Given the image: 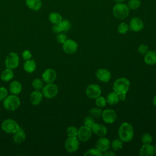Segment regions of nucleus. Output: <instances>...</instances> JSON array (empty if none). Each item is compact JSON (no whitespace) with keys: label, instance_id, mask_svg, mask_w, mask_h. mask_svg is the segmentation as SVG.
Returning <instances> with one entry per match:
<instances>
[{"label":"nucleus","instance_id":"49530a36","mask_svg":"<svg viewBox=\"0 0 156 156\" xmlns=\"http://www.w3.org/2000/svg\"><path fill=\"white\" fill-rule=\"evenodd\" d=\"M152 102H153V104L156 107V94H155V96L154 97Z\"/></svg>","mask_w":156,"mask_h":156},{"label":"nucleus","instance_id":"a878e982","mask_svg":"<svg viewBox=\"0 0 156 156\" xmlns=\"http://www.w3.org/2000/svg\"><path fill=\"white\" fill-rule=\"evenodd\" d=\"M106 101L110 105H115L117 104L119 101L118 94L115 91L111 92L107 96Z\"/></svg>","mask_w":156,"mask_h":156},{"label":"nucleus","instance_id":"f8f14e48","mask_svg":"<svg viewBox=\"0 0 156 156\" xmlns=\"http://www.w3.org/2000/svg\"><path fill=\"white\" fill-rule=\"evenodd\" d=\"M101 116L103 121L108 124L113 123L116 121L117 117L116 112L112 109H106L104 110Z\"/></svg>","mask_w":156,"mask_h":156},{"label":"nucleus","instance_id":"423d86ee","mask_svg":"<svg viewBox=\"0 0 156 156\" xmlns=\"http://www.w3.org/2000/svg\"><path fill=\"white\" fill-rule=\"evenodd\" d=\"M20 58L16 52H11L6 57L5 60V65L7 68L14 69L18 66Z\"/></svg>","mask_w":156,"mask_h":156},{"label":"nucleus","instance_id":"f257e3e1","mask_svg":"<svg viewBox=\"0 0 156 156\" xmlns=\"http://www.w3.org/2000/svg\"><path fill=\"white\" fill-rule=\"evenodd\" d=\"M134 131L132 126L128 122H123L121 124L118 129V136L119 139L123 142H129L133 137Z\"/></svg>","mask_w":156,"mask_h":156},{"label":"nucleus","instance_id":"c85d7f7f","mask_svg":"<svg viewBox=\"0 0 156 156\" xmlns=\"http://www.w3.org/2000/svg\"><path fill=\"white\" fill-rule=\"evenodd\" d=\"M141 5V1L140 0H129L127 3V6L129 9L136 10Z\"/></svg>","mask_w":156,"mask_h":156},{"label":"nucleus","instance_id":"c03bdc74","mask_svg":"<svg viewBox=\"0 0 156 156\" xmlns=\"http://www.w3.org/2000/svg\"><path fill=\"white\" fill-rule=\"evenodd\" d=\"M104 153L102 154V155H105V156H112V155H115V153L113 152V151H106L105 152H104Z\"/></svg>","mask_w":156,"mask_h":156},{"label":"nucleus","instance_id":"f03ea898","mask_svg":"<svg viewBox=\"0 0 156 156\" xmlns=\"http://www.w3.org/2000/svg\"><path fill=\"white\" fill-rule=\"evenodd\" d=\"M130 87V81L126 77L117 79L113 83V90L118 94H126Z\"/></svg>","mask_w":156,"mask_h":156},{"label":"nucleus","instance_id":"ddd939ff","mask_svg":"<svg viewBox=\"0 0 156 156\" xmlns=\"http://www.w3.org/2000/svg\"><path fill=\"white\" fill-rule=\"evenodd\" d=\"M41 76L43 80L46 83H51L56 79L57 74L54 69L52 68H48L43 73Z\"/></svg>","mask_w":156,"mask_h":156},{"label":"nucleus","instance_id":"6e6552de","mask_svg":"<svg viewBox=\"0 0 156 156\" xmlns=\"http://www.w3.org/2000/svg\"><path fill=\"white\" fill-rule=\"evenodd\" d=\"M79 146V141L76 136H68L65 142V147L69 153L75 152Z\"/></svg>","mask_w":156,"mask_h":156},{"label":"nucleus","instance_id":"a211bd4d","mask_svg":"<svg viewBox=\"0 0 156 156\" xmlns=\"http://www.w3.org/2000/svg\"><path fill=\"white\" fill-rule=\"evenodd\" d=\"M154 154V146L151 144H143L140 149V155L141 156H152Z\"/></svg>","mask_w":156,"mask_h":156},{"label":"nucleus","instance_id":"bb28decb","mask_svg":"<svg viewBox=\"0 0 156 156\" xmlns=\"http://www.w3.org/2000/svg\"><path fill=\"white\" fill-rule=\"evenodd\" d=\"M48 18H49V21L53 24H58L63 20L62 15L60 13H57V12H52V13H51L49 15Z\"/></svg>","mask_w":156,"mask_h":156},{"label":"nucleus","instance_id":"7c9ffc66","mask_svg":"<svg viewBox=\"0 0 156 156\" xmlns=\"http://www.w3.org/2000/svg\"><path fill=\"white\" fill-rule=\"evenodd\" d=\"M129 29V25L124 23H121L118 26V32L120 34H125L127 32V31Z\"/></svg>","mask_w":156,"mask_h":156},{"label":"nucleus","instance_id":"aec40b11","mask_svg":"<svg viewBox=\"0 0 156 156\" xmlns=\"http://www.w3.org/2000/svg\"><path fill=\"white\" fill-rule=\"evenodd\" d=\"M43 98V94L40 90H35L32 92L30 96V99L32 104L34 105H37L41 103Z\"/></svg>","mask_w":156,"mask_h":156},{"label":"nucleus","instance_id":"37998d69","mask_svg":"<svg viewBox=\"0 0 156 156\" xmlns=\"http://www.w3.org/2000/svg\"><path fill=\"white\" fill-rule=\"evenodd\" d=\"M52 31H53L54 32H55V33H58V34L62 32L61 30H60V27H59V26H58V24H54L53 26H52Z\"/></svg>","mask_w":156,"mask_h":156},{"label":"nucleus","instance_id":"79ce46f5","mask_svg":"<svg viewBox=\"0 0 156 156\" xmlns=\"http://www.w3.org/2000/svg\"><path fill=\"white\" fill-rule=\"evenodd\" d=\"M22 57L24 60H27L29 59H30L32 57V54L30 51L29 50H24L22 52Z\"/></svg>","mask_w":156,"mask_h":156},{"label":"nucleus","instance_id":"6ab92c4d","mask_svg":"<svg viewBox=\"0 0 156 156\" xmlns=\"http://www.w3.org/2000/svg\"><path fill=\"white\" fill-rule=\"evenodd\" d=\"M26 139V134L24 130L21 127H19L18 129L13 133V140L16 144H21Z\"/></svg>","mask_w":156,"mask_h":156},{"label":"nucleus","instance_id":"393cba45","mask_svg":"<svg viewBox=\"0 0 156 156\" xmlns=\"http://www.w3.org/2000/svg\"><path fill=\"white\" fill-rule=\"evenodd\" d=\"M13 76H14V73H13V69L6 68L2 72L1 74V79L4 82H9L12 79Z\"/></svg>","mask_w":156,"mask_h":156},{"label":"nucleus","instance_id":"2eb2a0df","mask_svg":"<svg viewBox=\"0 0 156 156\" xmlns=\"http://www.w3.org/2000/svg\"><path fill=\"white\" fill-rule=\"evenodd\" d=\"M96 76L99 80L103 82H107L111 79V73L105 68H101L96 71Z\"/></svg>","mask_w":156,"mask_h":156},{"label":"nucleus","instance_id":"5701e85b","mask_svg":"<svg viewBox=\"0 0 156 156\" xmlns=\"http://www.w3.org/2000/svg\"><path fill=\"white\" fill-rule=\"evenodd\" d=\"M9 90L12 94L18 95L22 91V85L20 82L14 80L10 83Z\"/></svg>","mask_w":156,"mask_h":156},{"label":"nucleus","instance_id":"0eeeda50","mask_svg":"<svg viewBox=\"0 0 156 156\" xmlns=\"http://www.w3.org/2000/svg\"><path fill=\"white\" fill-rule=\"evenodd\" d=\"M41 92L47 99L54 98L58 93V87L54 83H46V85L41 89Z\"/></svg>","mask_w":156,"mask_h":156},{"label":"nucleus","instance_id":"9d476101","mask_svg":"<svg viewBox=\"0 0 156 156\" xmlns=\"http://www.w3.org/2000/svg\"><path fill=\"white\" fill-rule=\"evenodd\" d=\"M102 90L101 87L98 84H90L85 90L87 96L91 99H96L101 96Z\"/></svg>","mask_w":156,"mask_h":156},{"label":"nucleus","instance_id":"4468645a","mask_svg":"<svg viewBox=\"0 0 156 156\" xmlns=\"http://www.w3.org/2000/svg\"><path fill=\"white\" fill-rule=\"evenodd\" d=\"M144 27V23L143 21L138 17H133L129 24V28L133 32H139Z\"/></svg>","mask_w":156,"mask_h":156},{"label":"nucleus","instance_id":"c756f323","mask_svg":"<svg viewBox=\"0 0 156 156\" xmlns=\"http://www.w3.org/2000/svg\"><path fill=\"white\" fill-rule=\"evenodd\" d=\"M90 115L94 118H99L102 113V110L100 108V107H94L90 109L89 112Z\"/></svg>","mask_w":156,"mask_h":156},{"label":"nucleus","instance_id":"ea45409f","mask_svg":"<svg viewBox=\"0 0 156 156\" xmlns=\"http://www.w3.org/2000/svg\"><path fill=\"white\" fill-rule=\"evenodd\" d=\"M66 40H67V37L63 33L60 32L57 36V40L60 44H63Z\"/></svg>","mask_w":156,"mask_h":156},{"label":"nucleus","instance_id":"a18cd8bd","mask_svg":"<svg viewBox=\"0 0 156 156\" xmlns=\"http://www.w3.org/2000/svg\"><path fill=\"white\" fill-rule=\"evenodd\" d=\"M118 97H119V99L121 101H124L126 98V94H118Z\"/></svg>","mask_w":156,"mask_h":156},{"label":"nucleus","instance_id":"58836bf2","mask_svg":"<svg viewBox=\"0 0 156 156\" xmlns=\"http://www.w3.org/2000/svg\"><path fill=\"white\" fill-rule=\"evenodd\" d=\"M8 96V91L4 87H0V101L4 100Z\"/></svg>","mask_w":156,"mask_h":156},{"label":"nucleus","instance_id":"20e7f679","mask_svg":"<svg viewBox=\"0 0 156 156\" xmlns=\"http://www.w3.org/2000/svg\"><path fill=\"white\" fill-rule=\"evenodd\" d=\"M21 104L20 98L15 94L7 96L3 102V106L7 110L15 111L18 108Z\"/></svg>","mask_w":156,"mask_h":156},{"label":"nucleus","instance_id":"09e8293b","mask_svg":"<svg viewBox=\"0 0 156 156\" xmlns=\"http://www.w3.org/2000/svg\"><path fill=\"white\" fill-rule=\"evenodd\" d=\"M154 151H155V153H156V144L154 146Z\"/></svg>","mask_w":156,"mask_h":156},{"label":"nucleus","instance_id":"f3484780","mask_svg":"<svg viewBox=\"0 0 156 156\" xmlns=\"http://www.w3.org/2000/svg\"><path fill=\"white\" fill-rule=\"evenodd\" d=\"M110 141L105 137H101L97 141L96 148L102 152L107 151L110 147Z\"/></svg>","mask_w":156,"mask_h":156},{"label":"nucleus","instance_id":"7ed1b4c3","mask_svg":"<svg viewBox=\"0 0 156 156\" xmlns=\"http://www.w3.org/2000/svg\"><path fill=\"white\" fill-rule=\"evenodd\" d=\"M129 10L127 4L122 2H117L113 6L112 12L115 18L122 20L129 16Z\"/></svg>","mask_w":156,"mask_h":156},{"label":"nucleus","instance_id":"a19ab883","mask_svg":"<svg viewBox=\"0 0 156 156\" xmlns=\"http://www.w3.org/2000/svg\"><path fill=\"white\" fill-rule=\"evenodd\" d=\"M138 51L141 55H144L148 51V46L146 44H141L138 46Z\"/></svg>","mask_w":156,"mask_h":156},{"label":"nucleus","instance_id":"de8ad7c7","mask_svg":"<svg viewBox=\"0 0 156 156\" xmlns=\"http://www.w3.org/2000/svg\"><path fill=\"white\" fill-rule=\"evenodd\" d=\"M116 2H122L124 0H114Z\"/></svg>","mask_w":156,"mask_h":156},{"label":"nucleus","instance_id":"e433bc0d","mask_svg":"<svg viewBox=\"0 0 156 156\" xmlns=\"http://www.w3.org/2000/svg\"><path fill=\"white\" fill-rule=\"evenodd\" d=\"M107 104V101L103 96H99L97 98H96V105L100 108H102L105 106Z\"/></svg>","mask_w":156,"mask_h":156},{"label":"nucleus","instance_id":"b1692460","mask_svg":"<svg viewBox=\"0 0 156 156\" xmlns=\"http://www.w3.org/2000/svg\"><path fill=\"white\" fill-rule=\"evenodd\" d=\"M36 62L32 59H29L27 60H26L23 66L24 69L28 73H33L36 69Z\"/></svg>","mask_w":156,"mask_h":156},{"label":"nucleus","instance_id":"9b49d317","mask_svg":"<svg viewBox=\"0 0 156 156\" xmlns=\"http://www.w3.org/2000/svg\"><path fill=\"white\" fill-rule=\"evenodd\" d=\"M62 44L64 52L68 54H74L78 48L77 43L71 39H67Z\"/></svg>","mask_w":156,"mask_h":156},{"label":"nucleus","instance_id":"4c0bfd02","mask_svg":"<svg viewBox=\"0 0 156 156\" xmlns=\"http://www.w3.org/2000/svg\"><path fill=\"white\" fill-rule=\"evenodd\" d=\"M95 122H94V118H93L91 116H88L85 117L83 119L84 125H85L90 128L93 126V124Z\"/></svg>","mask_w":156,"mask_h":156},{"label":"nucleus","instance_id":"f704fd0d","mask_svg":"<svg viewBox=\"0 0 156 156\" xmlns=\"http://www.w3.org/2000/svg\"><path fill=\"white\" fill-rule=\"evenodd\" d=\"M78 129L75 126H69L66 129V133L68 136H76Z\"/></svg>","mask_w":156,"mask_h":156},{"label":"nucleus","instance_id":"39448f33","mask_svg":"<svg viewBox=\"0 0 156 156\" xmlns=\"http://www.w3.org/2000/svg\"><path fill=\"white\" fill-rule=\"evenodd\" d=\"M20 126L13 119H6L4 120L1 124L2 130L9 134H13L19 128Z\"/></svg>","mask_w":156,"mask_h":156},{"label":"nucleus","instance_id":"2f4dec72","mask_svg":"<svg viewBox=\"0 0 156 156\" xmlns=\"http://www.w3.org/2000/svg\"><path fill=\"white\" fill-rule=\"evenodd\" d=\"M32 86L35 90H40L43 87V81L40 79H35L32 81Z\"/></svg>","mask_w":156,"mask_h":156},{"label":"nucleus","instance_id":"72a5a7b5","mask_svg":"<svg viewBox=\"0 0 156 156\" xmlns=\"http://www.w3.org/2000/svg\"><path fill=\"white\" fill-rule=\"evenodd\" d=\"M84 155H97V156H101L102 155V152L100 151L97 148H93L87 151L84 154Z\"/></svg>","mask_w":156,"mask_h":156},{"label":"nucleus","instance_id":"412c9836","mask_svg":"<svg viewBox=\"0 0 156 156\" xmlns=\"http://www.w3.org/2000/svg\"><path fill=\"white\" fill-rule=\"evenodd\" d=\"M144 62L148 65H153L156 63V52L153 51H147L144 54Z\"/></svg>","mask_w":156,"mask_h":156},{"label":"nucleus","instance_id":"4be33fe9","mask_svg":"<svg viewBox=\"0 0 156 156\" xmlns=\"http://www.w3.org/2000/svg\"><path fill=\"white\" fill-rule=\"evenodd\" d=\"M26 4L33 11H38L42 7L41 0H26Z\"/></svg>","mask_w":156,"mask_h":156},{"label":"nucleus","instance_id":"cd10ccee","mask_svg":"<svg viewBox=\"0 0 156 156\" xmlns=\"http://www.w3.org/2000/svg\"><path fill=\"white\" fill-rule=\"evenodd\" d=\"M58 24L62 32H68L69 30L71 27L70 22L67 20H62Z\"/></svg>","mask_w":156,"mask_h":156},{"label":"nucleus","instance_id":"473e14b6","mask_svg":"<svg viewBox=\"0 0 156 156\" xmlns=\"http://www.w3.org/2000/svg\"><path fill=\"white\" fill-rule=\"evenodd\" d=\"M123 141L120 139H115L112 143V147L114 151H117L122 148Z\"/></svg>","mask_w":156,"mask_h":156},{"label":"nucleus","instance_id":"1a4fd4ad","mask_svg":"<svg viewBox=\"0 0 156 156\" xmlns=\"http://www.w3.org/2000/svg\"><path fill=\"white\" fill-rule=\"evenodd\" d=\"M92 133L93 132L90 127L83 125L78 129L77 136L79 140L82 142H86L91 137Z\"/></svg>","mask_w":156,"mask_h":156},{"label":"nucleus","instance_id":"dca6fc26","mask_svg":"<svg viewBox=\"0 0 156 156\" xmlns=\"http://www.w3.org/2000/svg\"><path fill=\"white\" fill-rule=\"evenodd\" d=\"M91 129L92 132L99 136H104L107 133V129L106 127L101 124L94 123Z\"/></svg>","mask_w":156,"mask_h":156},{"label":"nucleus","instance_id":"c9c22d12","mask_svg":"<svg viewBox=\"0 0 156 156\" xmlns=\"http://www.w3.org/2000/svg\"><path fill=\"white\" fill-rule=\"evenodd\" d=\"M152 136L148 133H144L141 136V141L143 144H151L152 142Z\"/></svg>","mask_w":156,"mask_h":156}]
</instances>
